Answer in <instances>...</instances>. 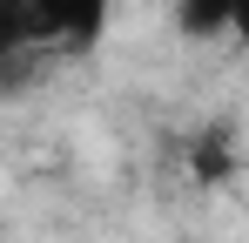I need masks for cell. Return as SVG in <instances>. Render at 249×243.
Returning <instances> with one entry per match:
<instances>
[{
	"label": "cell",
	"mask_w": 249,
	"mask_h": 243,
	"mask_svg": "<svg viewBox=\"0 0 249 243\" xmlns=\"http://www.w3.org/2000/svg\"><path fill=\"white\" fill-rule=\"evenodd\" d=\"M229 20H236V27H229V40H236V47H249V0H229Z\"/></svg>",
	"instance_id": "obj_3"
},
{
	"label": "cell",
	"mask_w": 249,
	"mask_h": 243,
	"mask_svg": "<svg viewBox=\"0 0 249 243\" xmlns=\"http://www.w3.org/2000/svg\"><path fill=\"white\" fill-rule=\"evenodd\" d=\"M182 34L189 40H215V34H229L236 20H229V0H182Z\"/></svg>",
	"instance_id": "obj_2"
},
{
	"label": "cell",
	"mask_w": 249,
	"mask_h": 243,
	"mask_svg": "<svg viewBox=\"0 0 249 243\" xmlns=\"http://www.w3.org/2000/svg\"><path fill=\"white\" fill-rule=\"evenodd\" d=\"M108 34V0H0L7 61H74Z\"/></svg>",
	"instance_id": "obj_1"
}]
</instances>
